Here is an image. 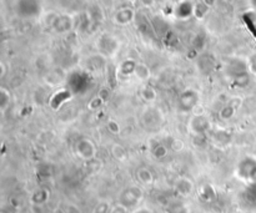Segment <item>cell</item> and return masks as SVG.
<instances>
[{
	"label": "cell",
	"instance_id": "cell-8",
	"mask_svg": "<svg viewBox=\"0 0 256 213\" xmlns=\"http://www.w3.org/2000/svg\"><path fill=\"white\" fill-rule=\"evenodd\" d=\"M135 177H136V181L139 182V186L144 187L151 186L154 183V181H155L154 172L149 167H139L135 171Z\"/></svg>",
	"mask_w": 256,
	"mask_h": 213
},
{
	"label": "cell",
	"instance_id": "cell-16",
	"mask_svg": "<svg viewBox=\"0 0 256 213\" xmlns=\"http://www.w3.org/2000/svg\"><path fill=\"white\" fill-rule=\"evenodd\" d=\"M168 147L170 148V151H174V152H180V151L184 150L185 142L181 139H177V137H171L169 140V143H168Z\"/></svg>",
	"mask_w": 256,
	"mask_h": 213
},
{
	"label": "cell",
	"instance_id": "cell-6",
	"mask_svg": "<svg viewBox=\"0 0 256 213\" xmlns=\"http://www.w3.org/2000/svg\"><path fill=\"white\" fill-rule=\"evenodd\" d=\"M195 184L189 177L180 176L174 182V192L180 198H189L194 192Z\"/></svg>",
	"mask_w": 256,
	"mask_h": 213
},
{
	"label": "cell",
	"instance_id": "cell-21",
	"mask_svg": "<svg viewBox=\"0 0 256 213\" xmlns=\"http://www.w3.org/2000/svg\"><path fill=\"white\" fill-rule=\"evenodd\" d=\"M99 96H100V98L103 99L104 101H106V100H108L109 96H110V92H109V90L103 89L100 92H99Z\"/></svg>",
	"mask_w": 256,
	"mask_h": 213
},
{
	"label": "cell",
	"instance_id": "cell-2",
	"mask_svg": "<svg viewBox=\"0 0 256 213\" xmlns=\"http://www.w3.org/2000/svg\"><path fill=\"white\" fill-rule=\"evenodd\" d=\"M235 176L248 184L256 183V160L250 156L241 158L235 169Z\"/></svg>",
	"mask_w": 256,
	"mask_h": 213
},
{
	"label": "cell",
	"instance_id": "cell-15",
	"mask_svg": "<svg viewBox=\"0 0 256 213\" xmlns=\"http://www.w3.org/2000/svg\"><path fill=\"white\" fill-rule=\"evenodd\" d=\"M236 110L234 107H232L231 105H229V104H226L225 106H222L221 108H220L219 111V116L221 120H224V121H227V120H231L232 117H234V115H235Z\"/></svg>",
	"mask_w": 256,
	"mask_h": 213
},
{
	"label": "cell",
	"instance_id": "cell-5",
	"mask_svg": "<svg viewBox=\"0 0 256 213\" xmlns=\"http://www.w3.org/2000/svg\"><path fill=\"white\" fill-rule=\"evenodd\" d=\"M75 153L80 160L89 162L94 160L96 156V146L95 143L89 139H80L75 143Z\"/></svg>",
	"mask_w": 256,
	"mask_h": 213
},
{
	"label": "cell",
	"instance_id": "cell-3",
	"mask_svg": "<svg viewBox=\"0 0 256 213\" xmlns=\"http://www.w3.org/2000/svg\"><path fill=\"white\" fill-rule=\"evenodd\" d=\"M141 124L144 125V127L151 131H155V130L160 129L165 121L164 112L161 111V108L156 107V106L149 105L148 107H145L143 110L140 115Z\"/></svg>",
	"mask_w": 256,
	"mask_h": 213
},
{
	"label": "cell",
	"instance_id": "cell-9",
	"mask_svg": "<svg viewBox=\"0 0 256 213\" xmlns=\"http://www.w3.org/2000/svg\"><path fill=\"white\" fill-rule=\"evenodd\" d=\"M170 148L168 147V145L163 143V142H155L153 146H151V155L154 156V158L158 161H163L169 156Z\"/></svg>",
	"mask_w": 256,
	"mask_h": 213
},
{
	"label": "cell",
	"instance_id": "cell-4",
	"mask_svg": "<svg viewBox=\"0 0 256 213\" xmlns=\"http://www.w3.org/2000/svg\"><path fill=\"white\" fill-rule=\"evenodd\" d=\"M177 106L182 112H190L199 106V94L193 89H188L180 94Z\"/></svg>",
	"mask_w": 256,
	"mask_h": 213
},
{
	"label": "cell",
	"instance_id": "cell-11",
	"mask_svg": "<svg viewBox=\"0 0 256 213\" xmlns=\"http://www.w3.org/2000/svg\"><path fill=\"white\" fill-rule=\"evenodd\" d=\"M139 95H140V98L148 104H153L154 101L156 100V98H158V92H156V90L154 89L153 86H150V85H144V86H141Z\"/></svg>",
	"mask_w": 256,
	"mask_h": 213
},
{
	"label": "cell",
	"instance_id": "cell-18",
	"mask_svg": "<svg viewBox=\"0 0 256 213\" xmlns=\"http://www.w3.org/2000/svg\"><path fill=\"white\" fill-rule=\"evenodd\" d=\"M234 81H235V84L238 85V86L245 87L248 86V84L250 82V79H249V75L246 74V72H240V74H238L234 77Z\"/></svg>",
	"mask_w": 256,
	"mask_h": 213
},
{
	"label": "cell",
	"instance_id": "cell-7",
	"mask_svg": "<svg viewBox=\"0 0 256 213\" xmlns=\"http://www.w3.org/2000/svg\"><path fill=\"white\" fill-rule=\"evenodd\" d=\"M189 130L193 132L195 136H204L206 131L210 127V121L204 115H194L189 120Z\"/></svg>",
	"mask_w": 256,
	"mask_h": 213
},
{
	"label": "cell",
	"instance_id": "cell-12",
	"mask_svg": "<svg viewBox=\"0 0 256 213\" xmlns=\"http://www.w3.org/2000/svg\"><path fill=\"white\" fill-rule=\"evenodd\" d=\"M135 68H136V63L132 60H125L122 65L119 66V76L128 77L130 75H134Z\"/></svg>",
	"mask_w": 256,
	"mask_h": 213
},
{
	"label": "cell",
	"instance_id": "cell-20",
	"mask_svg": "<svg viewBox=\"0 0 256 213\" xmlns=\"http://www.w3.org/2000/svg\"><path fill=\"white\" fill-rule=\"evenodd\" d=\"M227 104H229V105H231L232 107L235 108V110H238V108L241 106V100L239 98H231Z\"/></svg>",
	"mask_w": 256,
	"mask_h": 213
},
{
	"label": "cell",
	"instance_id": "cell-19",
	"mask_svg": "<svg viewBox=\"0 0 256 213\" xmlns=\"http://www.w3.org/2000/svg\"><path fill=\"white\" fill-rule=\"evenodd\" d=\"M105 103V101L103 100V99L100 98V96H96V98H94V99H91V101H90L89 103V105H87V107L90 108V110H98V108H100L101 106H103V104Z\"/></svg>",
	"mask_w": 256,
	"mask_h": 213
},
{
	"label": "cell",
	"instance_id": "cell-13",
	"mask_svg": "<svg viewBox=\"0 0 256 213\" xmlns=\"http://www.w3.org/2000/svg\"><path fill=\"white\" fill-rule=\"evenodd\" d=\"M134 75L136 76L137 80L140 81H146V80L150 79V69L145 65V64H136V68H135Z\"/></svg>",
	"mask_w": 256,
	"mask_h": 213
},
{
	"label": "cell",
	"instance_id": "cell-1",
	"mask_svg": "<svg viewBox=\"0 0 256 213\" xmlns=\"http://www.w3.org/2000/svg\"><path fill=\"white\" fill-rule=\"evenodd\" d=\"M144 197H145V192H144L143 187L137 186V184H130L120 191L118 203L131 211L139 207V205L143 202Z\"/></svg>",
	"mask_w": 256,
	"mask_h": 213
},
{
	"label": "cell",
	"instance_id": "cell-17",
	"mask_svg": "<svg viewBox=\"0 0 256 213\" xmlns=\"http://www.w3.org/2000/svg\"><path fill=\"white\" fill-rule=\"evenodd\" d=\"M106 129H108V131L113 135H119L120 132H122V126H120L119 122L116 121V120H114V118H109L108 122H106Z\"/></svg>",
	"mask_w": 256,
	"mask_h": 213
},
{
	"label": "cell",
	"instance_id": "cell-14",
	"mask_svg": "<svg viewBox=\"0 0 256 213\" xmlns=\"http://www.w3.org/2000/svg\"><path fill=\"white\" fill-rule=\"evenodd\" d=\"M11 104V94L5 89V87H0V108L1 111H5Z\"/></svg>",
	"mask_w": 256,
	"mask_h": 213
},
{
	"label": "cell",
	"instance_id": "cell-10",
	"mask_svg": "<svg viewBox=\"0 0 256 213\" xmlns=\"http://www.w3.org/2000/svg\"><path fill=\"white\" fill-rule=\"evenodd\" d=\"M110 153L114 160L119 161V162H125L128 160V151L122 143H113L110 147Z\"/></svg>",
	"mask_w": 256,
	"mask_h": 213
}]
</instances>
